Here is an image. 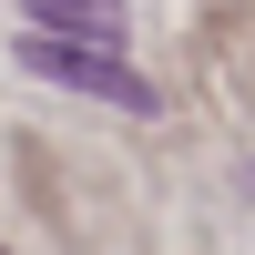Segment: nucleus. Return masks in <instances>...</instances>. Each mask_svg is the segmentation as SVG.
I'll return each mask as SVG.
<instances>
[{
	"mask_svg": "<svg viewBox=\"0 0 255 255\" xmlns=\"http://www.w3.org/2000/svg\"><path fill=\"white\" fill-rule=\"evenodd\" d=\"M41 20H113V0H31Z\"/></svg>",
	"mask_w": 255,
	"mask_h": 255,
	"instance_id": "2",
	"label": "nucleus"
},
{
	"mask_svg": "<svg viewBox=\"0 0 255 255\" xmlns=\"http://www.w3.org/2000/svg\"><path fill=\"white\" fill-rule=\"evenodd\" d=\"M20 72L61 82V92H102V102H123V113H153V82H143L133 61L82 51V41H51V31H31V41H20Z\"/></svg>",
	"mask_w": 255,
	"mask_h": 255,
	"instance_id": "1",
	"label": "nucleus"
}]
</instances>
